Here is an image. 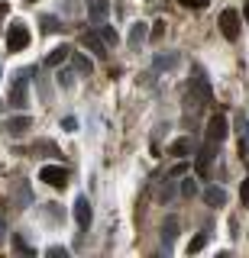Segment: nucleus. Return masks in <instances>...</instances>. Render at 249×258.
Here are the masks:
<instances>
[{"label":"nucleus","mask_w":249,"mask_h":258,"mask_svg":"<svg viewBox=\"0 0 249 258\" xmlns=\"http://www.w3.org/2000/svg\"><path fill=\"white\" fill-rule=\"evenodd\" d=\"M149 36H152V42H159V39L165 36V23H162V20L152 23V26H149Z\"/></svg>","instance_id":"24"},{"label":"nucleus","mask_w":249,"mask_h":258,"mask_svg":"<svg viewBox=\"0 0 249 258\" xmlns=\"http://www.w3.org/2000/svg\"><path fill=\"white\" fill-rule=\"evenodd\" d=\"M239 200H243V207H249V177L239 184Z\"/></svg>","instance_id":"27"},{"label":"nucleus","mask_w":249,"mask_h":258,"mask_svg":"<svg viewBox=\"0 0 249 258\" xmlns=\"http://www.w3.org/2000/svg\"><path fill=\"white\" fill-rule=\"evenodd\" d=\"M227 133H230V129H227V116H223V113H214L211 123H207V142H214V145L223 142Z\"/></svg>","instance_id":"7"},{"label":"nucleus","mask_w":249,"mask_h":258,"mask_svg":"<svg viewBox=\"0 0 249 258\" xmlns=\"http://www.w3.org/2000/svg\"><path fill=\"white\" fill-rule=\"evenodd\" d=\"M204 245H207V232H197V236L188 242V252H191V255H197V252H201Z\"/></svg>","instance_id":"22"},{"label":"nucleus","mask_w":249,"mask_h":258,"mask_svg":"<svg viewBox=\"0 0 249 258\" xmlns=\"http://www.w3.org/2000/svg\"><path fill=\"white\" fill-rule=\"evenodd\" d=\"M178 61H181L178 52H156L152 68H156V71H172V68H178Z\"/></svg>","instance_id":"9"},{"label":"nucleus","mask_w":249,"mask_h":258,"mask_svg":"<svg viewBox=\"0 0 249 258\" xmlns=\"http://www.w3.org/2000/svg\"><path fill=\"white\" fill-rule=\"evenodd\" d=\"M13 197H17V207H29V204H33V187H29V181H20L17 190H13Z\"/></svg>","instance_id":"16"},{"label":"nucleus","mask_w":249,"mask_h":258,"mask_svg":"<svg viewBox=\"0 0 249 258\" xmlns=\"http://www.w3.org/2000/svg\"><path fill=\"white\" fill-rule=\"evenodd\" d=\"M204 204H207V207H223V204H227V190L207 184V187H204Z\"/></svg>","instance_id":"14"},{"label":"nucleus","mask_w":249,"mask_h":258,"mask_svg":"<svg viewBox=\"0 0 249 258\" xmlns=\"http://www.w3.org/2000/svg\"><path fill=\"white\" fill-rule=\"evenodd\" d=\"M175 239H178V220H175V216H168V220L162 223V242H165V248H172Z\"/></svg>","instance_id":"15"},{"label":"nucleus","mask_w":249,"mask_h":258,"mask_svg":"<svg viewBox=\"0 0 249 258\" xmlns=\"http://www.w3.org/2000/svg\"><path fill=\"white\" fill-rule=\"evenodd\" d=\"M26 45H29V29L23 23H13L7 29V52H23Z\"/></svg>","instance_id":"5"},{"label":"nucleus","mask_w":249,"mask_h":258,"mask_svg":"<svg viewBox=\"0 0 249 258\" xmlns=\"http://www.w3.org/2000/svg\"><path fill=\"white\" fill-rule=\"evenodd\" d=\"M4 129L10 136H23V133H29V129H33V119H29V116H10L4 123Z\"/></svg>","instance_id":"12"},{"label":"nucleus","mask_w":249,"mask_h":258,"mask_svg":"<svg viewBox=\"0 0 249 258\" xmlns=\"http://www.w3.org/2000/svg\"><path fill=\"white\" fill-rule=\"evenodd\" d=\"M178 194H181V197H194V194H197V184L191 181V177H184V181L178 184Z\"/></svg>","instance_id":"23"},{"label":"nucleus","mask_w":249,"mask_h":258,"mask_svg":"<svg viewBox=\"0 0 249 258\" xmlns=\"http://www.w3.org/2000/svg\"><path fill=\"white\" fill-rule=\"evenodd\" d=\"M71 216H75V223H78V229H81V232L91 229V216H94V213H91V200H87L84 194H78V197H75ZM81 232H78V236H81Z\"/></svg>","instance_id":"2"},{"label":"nucleus","mask_w":249,"mask_h":258,"mask_svg":"<svg viewBox=\"0 0 249 258\" xmlns=\"http://www.w3.org/2000/svg\"><path fill=\"white\" fill-rule=\"evenodd\" d=\"M107 13H110V0H87V16L91 23H107Z\"/></svg>","instance_id":"8"},{"label":"nucleus","mask_w":249,"mask_h":258,"mask_svg":"<svg viewBox=\"0 0 249 258\" xmlns=\"http://www.w3.org/2000/svg\"><path fill=\"white\" fill-rule=\"evenodd\" d=\"M4 232H7V229H4V220H0V242H4Z\"/></svg>","instance_id":"33"},{"label":"nucleus","mask_w":249,"mask_h":258,"mask_svg":"<svg viewBox=\"0 0 249 258\" xmlns=\"http://www.w3.org/2000/svg\"><path fill=\"white\" fill-rule=\"evenodd\" d=\"M75 71H78V75H91V71H94V61L87 58V55L75 52Z\"/></svg>","instance_id":"20"},{"label":"nucleus","mask_w":249,"mask_h":258,"mask_svg":"<svg viewBox=\"0 0 249 258\" xmlns=\"http://www.w3.org/2000/svg\"><path fill=\"white\" fill-rule=\"evenodd\" d=\"M168 152H172V155H178V158H184V155H191V152H194V142H191L188 136H181V139L172 142V149H168Z\"/></svg>","instance_id":"18"},{"label":"nucleus","mask_w":249,"mask_h":258,"mask_svg":"<svg viewBox=\"0 0 249 258\" xmlns=\"http://www.w3.org/2000/svg\"><path fill=\"white\" fill-rule=\"evenodd\" d=\"M172 197H175V184L168 181V184H162V190H159V200H162V204H168Z\"/></svg>","instance_id":"25"},{"label":"nucleus","mask_w":249,"mask_h":258,"mask_svg":"<svg viewBox=\"0 0 249 258\" xmlns=\"http://www.w3.org/2000/svg\"><path fill=\"white\" fill-rule=\"evenodd\" d=\"M45 213H49V220H55V223L62 220V210H59V204H49V210H45Z\"/></svg>","instance_id":"30"},{"label":"nucleus","mask_w":249,"mask_h":258,"mask_svg":"<svg viewBox=\"0 0 249 258\" xmlns=\"http://www.w3.org/2000/svg\"><path fill=\"white\" fill-rule=\"evenodd\" d=\"M246 136H249V126H246Z\"/></svg>","instance_id":"36"},{"label":"nucleus","mask_w":249,"mask_h":258,"mask_svg":"<svg viewBox=\"0 0 249 258\" xmlns=\"http://www.w3.org/2000/svg\"><path fill=\"white\" fill-rule=\"evenodd\" d=\"M26 81H29V71H17V78H13V84H10V107L23 110V107L29 103V97H26Z\"/></svg>","instance_id":"4"},{"label":"nucleus","mask_w":249,"mask_h":258,"mask_svg":"<svg viewBox=\"0 0 249 258\" xmlns=\"http://www.w3.org/2000/svg\"><path fill=\"white\" fill-rule=\"evenodd\" d=\"M81 45H84V48H91L97 58H107V42H104L97 32H84V36H81Z\"/></svg>","instance_id":"10"},{"label":"nucleus","mask_w":249,"mask_h":258,"mask_svg":"<svg viewBox=\"0 0 249 258\" xmlns=\"http://www.w3.org/2000/svg\"><path fill=\"white\" fill-rule=\"evenodd\" d=\"M178 4H181V7H191V10H197V7H204L207 0H178Z\"/></svg>","instance_id":"32"},{"label":"nucleus","mask_w":249,"mask_h":258,"mask_svg":"<svg viewBox=\"0 0 249 258\" xmlns=\"http://www.w3.org/2000/svg\"><path fill=\"white\" fill-rule=\"evenodd\" d=\"M146 36H149V23L136 20L133 26H130V36H126V42H130V48H139L142 42H146Z\"/></svg>","instance_id":"11"},{"label":"nucleus","mask_w":249,"mask_h":258,"mask_svg":"<svg viewBox=\"0 0 249 258\" xmlns=\"http://www.w3.org/2000/svg\"><path fill=\"white\" fill-rule=\"evenodd\" d=\"M71 55V45H55L49 55H45V64H49V68H55V64H62Z\"/></svg>","instance_id":"17"},{"label":"nucleus","mask_w":249,"mask_h":258,"mask_svg":"<svg viewBox=\"0 0 249 258\" xmlns=\"http://www.w3.org/2000/svg\"><path fill=\"white\" fill-rule=\"evenodd\" d=\"M214 158H217V149H214V142H207L204 149H201V155H197V171L207 174V171H211V165H214Z\"/></svg>","instance_id":"13"},{"label":"nucleus","mask_w":249,"mask_h":258,"mask_svg":"<svg viewBox=\"0 0 249 258\" xmlns=\"http://www.w3.org/2000/svg\"><path fill=\"white\" fill-rule=\"evenodd\" d=\"M13 245H17V252H23V255H33V245H26L20 236H13Z\"/></svg>","instance_id":"26"},{"label":"nucleus","mask_w":249,"mask_h":258,"mask_svg":"<svg viewBox=\"0 0 249 258\" xmlns=\"http://www.w3.org/2000/svg\"><path fill=\"white\" fill-rule=\"evenodd\" d=\"M39 26H42V32H45V36H52V32L65 29V26H62V20H59V16H39Z\"/></svg>","instance_id":"19"},{"label":"nucleus","mask_w":249,"mask_h":258,"mask_svg":"<svg viewBox=\"0 0 249 258\" xmlns=\"http://www.w3.org/2000/svg\"><path fill=\"white\" fill-rule=\"evenodd\" d=\"M181 174H188V165H184V161H178V165L168 171V177H181Z\"/></svg>","instance_id":"29"},{"label":"nucleus","mask_w":249,"mask_h":258,"mask_svg":"<svg viewBox=\"0 0 249 258\" xmlns=\"http://www.w3.org/2000/svg\"><path fill=\"white\" fill-rule=\"evenodd\" d=\"M188 103H191V113H197L204 103H214V91H211V81H207L204 68L194 64L191 68V81H188Z\"/></svg>","instance_id":"1"},{"label":"nucleus","mask_w":249,"mask_h":258,"mask_svg":"<svg viewBox=\"0 0 249 258\" xmlns=\"http://www.w3.org/2000/svg\"><path fill=\"white\" fill-rule=\"evenodd\" d=\"M97 36L104 39V42H107V48L120 42V36H117V32H114V26H107V23H101V26H97Z\"/></svg>","instance_id":"21"},{"label":"nucleus","mask_w":249,"mask_h":258,"mask_svg":"<svg viewBox=\"0 0 249 258\" xmlns=\"http://www.w3.org/2000/svg\"><path fill=\"white\" fill-rule=\"evenodd\" d=\"M26 4H36V0H26Z\"/></svg>","instance_id":"35"},{"label":"nucleus","mask_w":249,"mask_h":258,"mask_svg":"<svg viewBox=\"0 0 249 258\" xmlns=\"http://www.w3.org/2000/svg\"><path fill=\"white\" fill-rule=\"evenodd\" d=\"M45 255H49V258H65L68 252H65V248H62V245H52V248H49V252H45Z\"/></svg>","instance_id":"31"},{"label":"nucleus","mask_w":249,"mask_h":258,"mask_svg":"<svg viewBox=\"0 0 249 258\" xmlns=\"http://www.w3.org/2000/svg\"><path fill=\"white\" fill-rule=\"evenodd\" d=\"M243 16H246V20H249V4H246V10H243Z\"/></svg>","instance_id":"34"},{"label":"nucleus","mask_w":249,"mask_h":258,"mask_svg":"<svg viewBox=\"0 0 249 258\" xmlns=\"http://www.w3.org/2000/svg\"><path fill=\"white\" fill-rule=\"evenodd\" d=\"M239 29H243V16H239L236 10H223L220 13V32H223V39L236 42V39H239Z\"/></svg>","instance_id":"3"},{"label":"nucleus","mask_w":249,"mask_h":258,"mask_svg":"<svg viewBox=\"0 0 249 258\" xmlns=\"http://www.w3.org/2000/svg\"><path fill=\"white\" fill-rule=\"evenodd\" d=\"M59 84L62 87H71V84H75V75H71V71H62V75H59Z\"/></svg>","instance_id":"28"},{"label":"nucleus","mask_w":249,"mask_h":258,"mask_svg":"<svg viewBox=\"0 0 249 258\" xmlns=\"http://www.w3.org/2000/svg\"><path fill=\"white\" fill-rule=\"evenodd\" d=\"M39 181H45L49 187H65V184H68V168H62V165H45L42 171H39Z\"/></svg>","instance_id":"6"}]
</instances>
